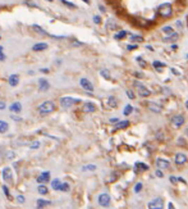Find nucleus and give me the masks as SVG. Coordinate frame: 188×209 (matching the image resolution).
Segmentation results:
<instances>
[{"label": "nucleus", "mask_w": 188, "mask_h": 209, "mask_svg": "<svg viewBox=\"0 0 188 209\" xmlns=\"http://www.w3.org/2000/svg\"><path fill=\"white\" fill-rule=\"evenodd\" d=\"M54 109H55L54 103L47 100V101H44L39 107V112H40V114H49V113L54 112Z\"/></svg>", "instance_id": "f257e3e1"}, {"label": "nucleus", "mask_w": 188, "mask_h": 209, "mask_svg": "<svg viewBox=\"0 0 188 209\" xmlns=\"http://www.w3.org/2000/svg\"><path fill=\"white\" fill-rule=\"evenodd\" d=\"M134 87L137 89V91H138L140 96H142V97H147V96L151 95V91H150L145 85H142V83L138 82V81H134Z\"/></svg>", "instance_id": "f03ea898"}, {"label": "nucleus", "mask_w": 188, "mask_h": 209, "mask_svg": "<svg viewBox=\"0 0 188 209\" xmlns=\"http://www.w3.org/2000/svg\"><path fill=\"white\" fill-rule=\"evenodd\" d=\"M110 195L108 193H103V194H100L99 195V198H97V203H99V205L100 207H103V208H108L110 205Z\"/></svg>", "instance_id": "7ed1b4c3"}, {"label": "nucleus", "mask_w": 188, "mask_h": 209, "mask_svg": "<svg viewBox=\"0 0 188 209\" xmlns=\"http://www.w3.org/2000/svg\"><path fill=\"white\" fill-rule=\"evenodd\" d=\"M81 100H78V99H74V97H71V96H64V97H61L60 99V104L64 108H71L73 104H77V103H79Z\"/></svg>", "instance_id": "20e7f679"}, {"label": "nucleus", "mask_w": 188, "mask_h": 209, "mask_svg": "<svg viewBox=\"0 0 188 209\" xmlns=\"http://www.w3.org/2000/svg\"><path fill=\"white\" fill-rule=\"evenodd\" d=\"M158 13L161 17H170L172 13H173V9H172V7L169 4H164V5H161V7H159Z\"/></svg>", "instance_id": "39448f33"}, {"label": "nucleus", "mask_w": 188, "mask_h": 209, "mask_svg": "<svg viewBox=\"0 0 188 209\" xmlns=\"http://www.w3.org/2000/svg\"><path fill=\"white\" fill-rule=\"evenodd\" d=\"M162 207H164V203H162V200L160 198L152 199L148 203V209H162Z\"/></svg>", "instance_id": "423d86ee"}, {"label": "nucleus", "mask_w": 188, "mask_h": 209, "mask_svg": "<svg viewBox=\"0 0 188 209\" xmlns=\"http://www.w3.org/2000/svg\"><path fill=\"white\" fill-rule=\"evenodd\" d=\"M183 123H184V117L182 115V114L174 115L173 118H172V125H173L174 127L179 128V127H182V126H183Z\"/></svg>", "instance_id": "0eeeda50"}, {"label": "nucleus", "mask_w": 188, "mask_h": 209, "mask_svg": "<svg viewBox=\"0 0 188 209\" xmlns=\"http://www.w3.org/2000/svg\"><path fill=\"white\" fill-rule=\"evenodd\" d=\"M79 83H81V86H82L86 91H90V93H92V91H93V85L87 78H81Z\"/></svg>", "instance_id": "6e6552de"}, {"label": "nucleus", "mask_w": 188, "mask_h": 209, "mask_svg": "<svg viewBox=\"0 0 188 209\" xmlns=\"http://www.w3.org/2000/svg\"><path fill=\"white\" fill-rule=\"evenodd\" d=\"M156 165H158L159 169H166L169 168V165H170V163H169L168 159H164V158H158V161H156Z\"/></svg>", "instance_id": "1a4fd4ad"}, {"label": "nucleus", "mask_w": 188, "mask_h": 209, "mask_svg": "<svg viewBox=\"0 0 188 209\" xmlns=\"http://www.w3.org/2000/svg\"><path fill=\"white\" fill-rule=\"evenodd\" d=\"M174 161H175V164L182 165V164H184L187 162V157L183 154V153H177L175 157H174Z\"/></svg>", "instance_id": "9d476101"}, {"label": "nucleus", "mask_w": 188, "mask_h": 209, "mask_svg": "<svg viewBox=\"0 0 188 209\" xmlns=\"http://www.w3.org/2000/svg\"><path fill=\"white\" fill-rule=\"evenodd\" d=\"M3 180L5 181H9L12 182V180H13V175H12V169L9 167H5L3 169Z\"/></svg>", "instance_id": "9b49d317"}, {"label": "nucleus", "mask_w": 188, "mask_h": 209, "mask_svg": "<svg viewBox=\"0 0 188 209\" xmlns=\"http://www.w3.org/2000/svg\"><path fill=\"white\" fill-rule=\"evenodd\" d=\"M50 180V172H42V173L37 177V183H44V182H47Z\"/></svg>", "instance_id": "f8f14e48"}, {"label": "nucleus", "mask_w": 188, "mask_h": 209, "mask_svg": "<svg viewBox=\"0 0 188 209\" xmlns=\"http://www.w3.org/2000/svg\"><path fill=\"white\" fill-rule=\"evenodd\" d=\"M83 110L86 113H92V112H95V110H96V105L93 103L87 101V103H85V105H83Z\"/></svg>", "instance_id": "ddd939ff"}, {"label": "nucleus", "mask_w": 188, "mask_h": 209, "mask_svg": "<svg viewBox=\"0 0 188 209\" xmlns=\"http://www.w3.org/2000/svg\"><path fill=\"white\" fill-rule=\"evenodd\" d=\"M147 107H148V109L151 110V112H154V113H160V112H161V107L158 105V104L154 103V101L147 103Z\"/></svg>", "instance_id": "4468645a"}, {"label": "nucleus", "mask_w": 188, "mask_h": 209, "mask_svg": "<svg viewBox=\"0 0 188 209\" xmlns=\"http://www.w3.org/2000/svg\"><path fill=\"white\" fill-rule=\"evenodd\" d=\"M148 169V165L142 163V162H137L134 164V171L136 172H143V171H147Z\"/></svg>", "instance_id": "2eb2a0df"}, {"label": "nucleus", "mask_w": 188, "mask_h": 209, "mask_svg": "<svg viewBox=\"0 0 188 209\" xmlns=\"http://www.w3.org/2000/svg\"><path fill=\"white\" fill-rule=\"evenodd\" d=\"M9 109H10V112H13V113H19L21 110H22V104L18 103V101H16V103H13L9 107Z\"/></svg>", "instance_id": "dca6fc26"}, {"label": "nucleus", "mask_w": 188, "mask_h": 209, "mask_svg": "<svg viewBox=\"0 0 188 209\" xmlns=\"http://www.w3.org/2000/svg\"><path fill=\"white\" fill-rule=\"evenodd\" d=\"M47 49V44H45V42H39V44H35L32 50L35 51H42V50H46Z\"/></svg>", "instance_id": "f3484780"}, {"label": "nucleus", "mask_w": 188, "mask_h": 209, "mask_svg": "<svg viewBox=\"0 0 188 209\" xmlns=\"http://www.w3.org/2000/svg\"><path fill=\"white\" fill-rule=\"evenodd\" d=\"M8 82H9V85L10 86H17L18 85V82H19V77H18V75H12L9 78H8Z\"/></svg>", "instance_id": "a211bd4d"}, {"label": "nucleus", "mask_w": 188, "mask_h": 209, "mask_svg": "<svg viewBox=\"0 0 188 209\" xmlns=\"http://www.w3.org/2000/svg\"><path fill=\"white\" fill-rule=\"evenodd\" d=\"M39 87H40L41 91H46V90H49L50 85H49V82L46 81V80H40L39 81Z\"/></svg>", "instance_id": "6ab92c4d"}, {"label": "nucleus", "mask_w": 188, "mask_h": 209, "mask_svg": "<svg viewBox=\"0 0 188 209\" xmlns=\"http://www.w3.org/2000/svg\"><path fill=\"white\" fill-rule=\"evenodd\" d=\"M179 39V35L178 34H172V35H169V36H166V37L164 39V41L165 42H173V41H177Z\"/></svg>", "instance_id": "aec40b11"}, {"label": "nucleus", "mask_w": 188, "mask_h": 209, "mask_svg": "<svg viewBox=\"0 0 188 209\" xmlns=\"http://www.w3.org/2000/svg\"><path fill=\"white\" fill-rule=\"evenodd\" d=\"M50 204V201L49 200H45V199H39L36 203V205H37V209H42L44 207H46Z\"/></svg>", "instance_id": "412c9836"}, {"label": "nucleus", "mask_w": 188, "mask_h": 209, "mask_svg": "<svg viewBox=\"0 0 188 209\" xmlns=\"http://www.w3.org/2000/svg\"><path fill=\"white\" fill-rule=\"evenodd\" d=\"M61 181L60 180H58V178H56V180H53L51 181V187L54 189V190H56V191H60V186H61Z\"/></svg>", "instance_id": "4be33fe9"}, {"label": "nucleus", "mask_w": 188, "mask_h": 209, "mask_svg": "<svg viewBox=\"0 0 188 209\" xmlns=\"http://www.w3.org/2000/svg\"><path fill=\"white\" fill-rule=\"evenodd\" d=\"M129 126V122L128 121H119L118 123L115 125V128L117 130H122V128H125Z\"/></svg>", "instance_id": "5701e85b"}, {"label": "nucleus", "mask_w": 188, "mask_h": 209, "mask_svg": "<svg viewBox=\"0 0 188 209\" xmlns=\"http://www.w3.org/2000/svg\"><path fill=\"white\" fill-rule=\"evenodd\" d=\"M9 130V125L4 121H0V133H5Z\"/></svg>", "instance_id": "b1692460"}, {"label": "nucleus", "mask_w": 188, "mask_h": 209, "mask_svg": "<svg viewBox=\"0 0 188 209\" xmlns=\"http://www.w3.org/2000/svg\"><path fill=\"white\" fill-rule=\"evenodd\" d=\"M96 168L97 167L95 164H87L82 167V172H93V171H96Z\"/></svg>", "instance_id": "393cba45"}, {"label": "nucleus", "mask_w": 188, "mask_h": 209, "mask_svg": "<svg viewBox=\"0 0 188 209\" xmlns=\"http://www.w3.org/2000/svg\"><path fill=\"white\" fill-rule=\"evenodd\" d=\"M108 105L110 107V108H115L117 105H118V101H117V99L114 96H109V99H108Z\"/></svg>", "instance_id": "a878e982"}, {"label": "nucleus", "mask_w": 188, "mask_h": 209, "mask_svg": "<svg viewBox=\"0 0 188 209\" xmlns=\"http://www.w3.org/2000/svg\"><path fill=\"white\" fill-rule=\"evenodd\" d=\"M37 191H39V194H41V195H46L49 193V189L45 185H39V187H37Z\"/></svg>", "instance_id": "bb28decb"}, {"label": "nucleus", "mask_w": 188, "mask_h": 209, "mask_svg": "<svg viewBox=\"0 0 188 209\" xmlns=\"http://www.w3.org/2000/svg\"><path fill=\"white\" fill-rule=\"evenodd\" d=\"M162 34H165V35H172V34H174V30H173V27L172 26H165L164 28H162Z\"/></svg>", "instance_id": "cd10ccee"}, {"label": "nucleus", "mask_w": 188, "mask_h": 209, "mask_svg": "<svg viewBox=\"0 0 188 209\" xmlns=\"http://www.w3.org/2000/svg\"><path fill=\"white\" fill-rule=\"evenodd\" d=\"M136 62L138 63V66L141 67V68H146V67H147L146 62H145V60L142 59V57H137V58H136Z\"/></svg>", "instance_id": "c85d7f7f"}, {"label": "nucleus", "mask_w": 188, "mask_h": 209, "mask_svg": "<svg viewBox=\"0 0 188 209\" xmlns=\"http://www.w3.org/2000/svg\"><path fill=\"white\" fill-rule=\"evenodd\" d=\"M132 110H133V107L132 105H125V108L123 110V114L124 115H129L131 113H132Z\"/></svg>", "instance_id": "c756f323"}, {"label": "nucleus", "mask_w": 188, "mask_h": 209, "mask_svg": "<svg viewBox=\"0 0 188 209\" xmlns=\"http://www.w3.org/2000/svg\"><path fill=\"white\" fill-rule=\"evenodd\" d=\"M60 191H63V193H67V191H69V183H67V182H63V183H61V186H60Z\"/></svg>", "instance_id": "7c9ffc66"}, {"label": "nucleus", "mask_w": 188, "mask_h": 209, "mask_svg": "<svg viewBox=\"0 0 188 209\" xmlns=\"http://www.w3.org/2000/svg\"><path fill=\"white\" fill-rule=\"evenodd\" d=\"M60 2L64 4V5H67V7H69V8H73V9H76L77 7H76V4H73V3H71V2H67V0H60Z\"/></svg>", "instance_id": "2f4dec72"}, {"label": "nucleus", "mask_w": 188, "mask_h": 209, "mask_svg": "<svg viewBox=\"0 0 188 209\" xmlns=\"http://www.w3.org/2000/svg\"><path fill=\"white\" fill-rule=\"evenodd\" d=\"M142 187H143V185L141 182H138V183H136V186H134V193L136 194H138V193H141V190H142Z\"/></svg>", "instance_id": "473e14b6"}, {"label": "nucleus", "mask_w": 188, "mask_h": 209, "mask_svg": "<svg viewBox=\"0 0 188 209\" xmlns=\"http://www.w3.org/2000/svg\"><path fill=\"white\" fill-rule=\"evenodd\" d=\"M125 36H127V32H125V31H120L119 34L115 35V39H117V40H120V39H123V37H125Z\"/></svg>", "instance_id": "72a5a7b5"}, {"label": "nucleus", "mask_w": 188, "mask_h": 209, "mask_svg": "<svg viewBox=\"0 0 188 209\" xmlns=\"http://www.w3.org/2000/svg\"><path fill=\"white\" fill-rule=\"evenodd\" d=\"M35 30H36V31L37 32H40V34H42V35H47L45 31H44V30H42V27H40V26H37V24H33V26H32Z\"/></svg>", "instance_id": "f704fd0d"}, {"label": "nucleus", "mask_w": 188, "mask_h": 209, "mask_svg": "<svg viewBox=\"0 0 188 209\" xmlns=\"http://www.w3.org/2000/svg\"><path fill=\"white\" fill-rule=\"evenodd\" d=\"M40 141H33L32 144H31V149H39L40 147Z\"/></svg>", "instance_id": "c9c22d12"}, {"label": "nucleus", "mask_w": 188, "mask_h": 209, "mask_svg": "<svg viewBox=\"0 0 188 209\" xmlns=\"http://www.w3.org/2000/svg\"><path fill=\"white\" fill-rule=\"evenodd\" d=\"M154 67H155V68H162V67H165V64L158 62V60H155V62H154Z\"/></svg>", "instance_id": "e433bc0d"}, {"label": "nucleus", "mask_w": 188, "mask_h": 209, "mask_svg": "<svg viewBox=\"0 0 188 209\" xmlns=\"http://www.w3.org/2000/svg\"><path fill=\"white\" fill-rule=\"evenodd\" d=\"M17 201L19 203V204H23V203L26 201V199H24L23 195H18V196H17Z\"/></svg>", "instance_id": "4c0bfd02"}, {"label": "nucleus", "mask_w": 188, "mask_h": 209, "mask_svg": "<svg viewBox=\"0 0 188 209\" xmlns=\"http://www.w3.org/2000/svg\"><path fill=\"white\" fill-rule=\"evenodd\" d=\"M132 41L142 42V41H143V37H142V36H132Z\"/></svg>", "instance_id": "58836bf2"}, {"label": "nucleus", "mask_w": 188, "mask_h": 209, "mask_svg": "<svg viewBox=\"0 0 188 209\" xmlns=\"http://www.w3.org/2000/svg\"><path fill=\"white\" fill-rule=\"evenodd\" d=\"M100 73H101V76H103V77H105L106 80H110V75H109V72H108V71H101Z\"/></svg>", "instance_id": "ea45409f"}, {"label": "nucleus", "mask_w": 188, "mask_h": 209, "mask_svg": "<svg viewBox=\"0 0 188 209\" xmlns=\"http://www.w3.org/2000/svg\"><path fill=\"white\" fill-rule=\"evenodd\" d=\"M3 190H4V194H5V195H7V196H8V198L10 199V198H12V195H10V193H9V189H8L7 186H5V185H4V186H3Z\"/></svg>", "instance_id": "a19ab883"}, {"label": "nucleus", "mask_w": 188, "mask_h": 209, "mask_svg": "<svg viewBox=\"0 0 188 209\" xmlns=\"http://www.w3.org/2000/svg\"><path fill=\"white\" fill-rule=\"evenodd\" d=\"M93 22H95L96 24L101 23V18H100V16H95V17H93Z\"/></svg>", "instance_id": "79ce46f5"}, {"label": "nucleus", "mask_w": 188, "mask_h": 209, "mask_svg": "<svg viewBox=\"0 0 188 209\" xmlns=\"http://www.w3.org/2000/svg\"><path fill=\"white\" fill-rule=\"evenodd\" d=\"M0 60H2V62L5 60V55L3 54V46H0Z\"/></svg>", "instance_id": "37998d69"}, {"label": "nucleus", "mask_w": 188, "mask_h": 209, "mask_svg": "<svg viewBox=\"0 0 188 209\" xmlns=\"http://www.w3.org/2000/svg\"><path fill=\"white\" fill-rule=\"evenodd\" d=\"M127 95H128V97H129V99H134V97H136V95H134V94H133L131 90H128V91H127Z\"/></svg>", "instance_id": "c03bdc74"}, {"label": "nucleus", "mask_w": 188, "mask_h": 209, "mask_svg": "<svg viewBox=\"0 0 188 209\" xmlns=\"http://www.w3.org/2000/svg\"><path fill=\"white\" fill-rule=\"evenodd\" d=\"M169 180H170L172 183H177V182H178V178L174 177V176H170V178H169Z\"/></svg>", "instance_id": "a18cd8bd"}, {"label": "nucleus", "mask_w": 188, "mask_h": 209, "mask_svg": "<svg viewBox=\"0 0 188 209\" xmlns=\"http://www.w3.org/2000/svg\"><path fill=\"white\" fill-rule=\"evenodd\" d=\"M172 72H173V75H175V76H180V72H179L178 69H175V68H172Z\"/></svg>", "instance_id": "49530a36"}, {"label": "nucleus", "mask_w": 188, "mask_h": 209, "mask_svg": "<svg viewBox=\"0 0 188 209\" xmlns=\"http://www.w3.org/2000/svg\"><path fill=\"white\" fill-rule=\"evenodd\" d=\"M155 175H156V176H158V177H160V178H161V177H162V172H161L160 169H156V172H155Z\"/></svg>", "instance_id": "de8ad7c7"}, {"label": "nucleus", "mask_w": 188, "mask_h": 209, "mask_svg": "<svg viewBox=\"0 0 188 209\" xmlns=\"http://www.w3.org/2000/svg\"><path fill=\"white\" fill-rule=\"evenodd\" d=\"M175 26H177L178 28H182V27H183V24H182L180 21H177V22H175Z\"/></svg>", "instance_id": "09e8293b"}, {"label": "nucleus", "mask_w": 188, "mask_h": 209, "mask_svg": "<svg viewBox=\"0 0 188 209\" xmlns=\"http://www.w3.org/2000/svg\"><path fill=\"white\" fill-rule=\"evenodd\" d=\"M128 50H134V49H137V45H128Z\"/></svg>", "instance_id": "8fccbe9b"}, {"label": "nucleus", "mask_w": 188, "mask_h": 209, "mask_svg": "<svg viewBox=\"0 0 188 209\" xmlns=\"http://www.w3.org/2000/svg\"><path fill=\"white\" fill-rule=\"evenodd\" d=\"M3 109H5V103L0 101V110H3Z\"/></svg>", "instance_id": "3c124183"}, {"label": "nucleus", "mask_w": 188, "mask_h": 209, "mask_svg": "<svg viewBox=\"0 0 188 209\" xmlns=\"http://www.w3.org/2000/svg\"><path fill=\"white\" fill-rule=\"evenodd\" d=\"M110 122H111V123H118L119 119H118V118H111V119H110Z\"/></svg>", "instance_id": "603ef678"}, {"label": "nucleus", "mask_w": 188, "mask_h": 209, "mask_svg": "<svg viewBox=\"0 0 188 209\" xmlns=\"http://www.w3.org/2000/svg\"><path fill=\"white\" fill-rule=\"evenodd\" d=\"M3 157H4V150H3V147H0V159Z\"/></svg>", "instance_id": "864d4df0"}, {"label": "nucleus", "mask_w": 188, "mask_h": 209, "mask_svg": "<svg viewBox=\"0 0 188 209\" xmlns=\"http://www.w3.org/2000/svg\"><path fill=\"white\" fill-rule=\"evenodd\" d=\"M12 118H13L14 121H21V119H22L21 117H17V115H13V117H12Z\"/></svg>", "instance_id": "5fc2aeb1"}, {"label": "nucleus", "mask_w": 188, "mask_h": 209, "mask_svg": "<svg viewBox=\"0 0 188 209\" xmlns=\"http://www.w3.org/2000/svg\"><path fill=\"white\" fill-rule=\"evenodd\" d=\"M7 157H8V158H13V157H14V154H13V153H8Z\"/></svg>", "instance_id": "6e6d98bb"}, {"label": "nucleus", "mask_w": 188, "mask_h": 209, "mask_svg": "<svg viewBox=\"0 0 188 209\" xmlns=\"http://www.w3.org/2000/svg\"><path fill=\"white\" fill-rule=\"evenodd\" d=\"M178 180H179L180 182H183V183H187V182H186V180H184V178H182V177H178Z\"/></svg>", "instance_id": "4d7b16f0"}, {"label": "nucleus", "mask_w": 188, "mask_h": 209, "mask_svg": "<svg viewBox=\"0 0 188 209\" xmlns=\"http://www.w3.org/2000/svg\"><path fill=\"white\" fill-rule=\"evenodd\" d=\"M41 72H42V73H49V69H47V68H42Z\"/></svg>", "instance_id": "13d9d810"}, {"label": "nucleus", "mask_w": 188, "mask_h": 209, "mask_svg": "<svg viewBox=\"0 0 188 209\" xmlns=\"http://www.w3.org/2000/svg\"><path fill=\"white\" fill-rule=\"evenodd\" d=\"M168 209H174V207H173L172 203H169V204H168Z\"/></svg>", "instance_id": "bf43d9fd"}, {"label": "nucleus", "mask_w": 188, "mask_h": 209, "mask_svg": "<svg viewBox=\"0 0 188 209\" xmlns=\"http://www.w3.org/2000/svg\"><path fill=\"white\" fill-rule=\"evenodd\" d=\"M172 49H173V50H177V49H178V45H173Z\"/></svg>", "instance_id": "052dcab7"}, {"label": "nucleus", "mask_w": 188, "mask_h": 209, "mask_svg": "<svg viewBox=\"0 0 188 209\" xmlns=\"http://www.w3.org/2000/svg\"><path fill=\"white\" fill-rule=\"evenodd\" d=\"M99 8H100V10H101V12H105V8L103 7V5H100V7H99Z\"/></svg>", "instance_id": "680f3d73"}, {"label": "nucleus", "mask_w": 188, "mask_h": 209, "mask_svg": "<svg viewBox=\"0 0 188 209\" xmlns=\"http://www.w3.org/2000/svg\"><path fill=\"white\" fill-rule=\"evenodd\" d=\"M147 49H148V50H150V51H154V49H152V46H147Z\"/></svg>", "instance_id": "e2e57ef3"}, {"label": "nucleus", "mask_w": 188, "mask_h": 209, "mask_svg": "<svg viewBox=\"0 0 188 209\" xmlns=\"http://www.w3.org/2000/svg\"><path fill=\"white\" fill-rule=\"evenodd\" d=\"M134 76H137V77H142L141 73H134Z\"/></svg>", "instance_id": "0e129e2a"}, {"label": "nucleus", "mask_w": 188, "mask_h": 209, "mask_svg": "<svg viewBox=\"0 0 188 209\" xmlns=\"http://www.w3.org/2000/svg\"><path fill=\"white\" fill-rule=\"evenodd\" d=\"M82 2H85L86 4H90V0H82Z\"/></svg>", "instance_id": "69168bd1"}, {"label": "nucleus", "mask_w": 188, "mask_h": 209, "mask_svg": "<svg viewBox=\"0 0 188 209\" xmlns=\"http://www.w3.org/2000/svg\"><path fill=\"white\" fill-rule=\"evenodd\" d=\"M186 107H187V108H188V100H187V101H186Z\"/></svg>", "instance_id": "338daca9"}, {"label": "nucleus", "mask_w": 188, "mask_h": 209, "mask_svg": "<svg viewBox=\"0 0 188 209\" xmlns=\"http://www.w3.org/2000/svg\"><path fill=\"white\" fill-rule=\"evenodd\" d=\"M49 2H53V0H49Z\"/></svg>", "instance_id": "774afa93"}]
</instances>
